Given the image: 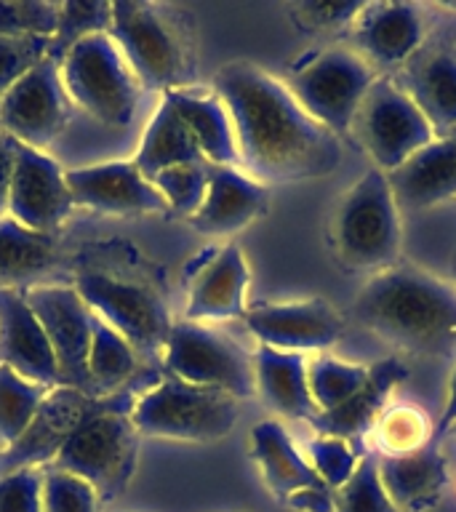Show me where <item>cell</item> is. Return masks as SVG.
<instances>
[{
	"instance_id": "cell-14",
	"label": "cell",
	"mask_w": 456,
	"mask_h": 512,
	"mask_svg": "<svg viewBox=\"0 0 456 512\" xmlns=\"http://www.w3.org/2000/svg\"><path fill=\"white\" fill-rule=\"evenodd\" d=\"M67 171L46 152L16 144L14 179L8 192V216L40 235H56L72 211Z\"/></svg>"
},
{
	"instance_id": "cell-31",
	"label": "cell",
	"mask_w": 456,
	"mask_h": 512,
	"mask_svg": "<svg viewBox=\"0 0 456 512\" xmlns=\"http://www.w3.org/2000/svg\"><path fill=\"white\" fill-rule=\"evenodd\" d=\"M139 355L123 336L94 315L91 326V350H88V374L96 398L118 392L136 371Z\"/></svg>"
},
{
	"instance_id": "cell-10",
	"label": "cell",
	"mask_w": 456,
	"mask_h": 512,
	"mask_svg": "<svg viewBox=\"0 0 456 512\" xmlns=\"http://www.w3.org/2000/svg\"><path fill=\"white\" fill-rule=\"evenodd\" d=\"M163 366L168 376L222 390L238 400L251 398L256 392L254 358L230 336L206 323L174 320L163 350Z\"/></svg>"
},
{
	"instance_id": "cell-30",
	"label": "cell",
	"mask_w": 456,
	"mask_h": 512,
	"mask_svg": "<svg viewBox=\"0 0 456 512\" xmlns=\"http://www.w3.org/2000/svg\"><path fill=\"white\" fill-rule=\"evenodd\" d=\"M54 259V235L27 230L11 216L0 219V288H14L22 278L46 272Z\"/></svg>"
},
{
	"instance_id": "cell-35",
	"label": "cell",
	"mask_w": 456,
	"mask_h": 512,
	"mask_svg": "<svg viewBox=\"0 0 456 512\" xmlns=\"http://www.w3.org/2000/svg\"><path fill=\"white\" fill-rule=\"evenodd\" d=\"M112 3H99V0H67L59 11V27L51 38V59L62 62L67 51L75 43H80L88 35L96 32H110Z\"/></svg>"
},
{
	"instance_id": "cell-28",
	"label": "cell",
	"mask_w": 456,
	"mask_h": 512,
	"mask_svg": "<svg viewBox=\"0 0 456 512\" xmlns=\"http://www.w3.org/2000/svg\"><path fill=\"white\" fill-rule=\"evenodd\" d=\"M251 456L275 499L286 504L288 496L312 486H326L307 459L296 451L286 427L275 419L259 422L251 430Z\"/></svg>"
},
{
	"instance_id": "cell-25",
	"label": "cell",
	"mask_w": 456,
	"mask_h": 512,
	"mask_svg": "<svg viewBox=\"0 0 456 512\" xmlns=\"http://www.w3.org/2000/svg\"><path fill=\"white\" fill-rule=\"evenodd\" d=\"M379 478L398 512H427L440 502L448 483V467L438 440L411 454L379 456Z\"/></svg>"
},
{
	"instance_id": "cell-39",
	"label": "cell",
	"mask_w": 456,
	"mask_h": 512,
	"mask_svg": "<svg viewBox=\"0 0 456 512\" xmlns=\"http://www.w3.org/2000/svg\"><path fill=\"white\" fill-rule=\"evenodd\" d=\"M99 496L72 472L43 467V512H99Z\"/></svg>"
},
{
	"instance_id": "cell-21",
	"label": "cell",
	"mask_w": 456,
	"mask_h": 512,
	"mask_svg": "<svg viewBox=\"0 0 456 512\" xmlns=\"http://www.w3.org/2000/svg\"><path fill=\"white\" fill-rule=\"evenodd\" d=\"M408 99L430 123L432 134L456 128V54L448 48H419L395 75Z\"/></svg>"
},
{
	"instance_id": "cell-26",
	"label": "cell",
	"mask_w": 456,
	"mask_h": 512,
	"mask_svg": "<svg viewBox=\"0 0 456 512\" xmlns=\"http://www.w3.org/2000/svg\"><path fill=\"white\" fill-rule=\"evenodd\" d=\"M256 392L272 411L286 419L310 422L320 414L307 384V360L302 352H280L259 344L254 352Z\"/></svg>"
},
{
	"instance_id": "cell-32",
	"label": "cell",
	"mask_w": 456,
	"mask_h": 512,
	"mask_svg": "<svg viewBox=\"0 0 456 512\" xmlns=\"http://www.w3.org/2000/svg\"><path fill=\"white\" fill-rule=\"evenodd\" d=\"M54 387L24 379L8 366H0V443L14 446L30 427L35 414Z\"/></svg>"
},
{
	"instance_id": "cell-1",
	"label": "cell",
	"mask_w": 456,
	"mask_h": 512,
	"mask_svg": "<svg viewBox=\"0 0 456 512\" xmlns=\"http://www.w3.org/2000/svg\"><path fill=\"white\" fill-rule=\"evenodd\" d=\"M214 94L230 112L240 171L267 184H288L334 174L342 142L320 126L286 83L254 62H230L216 72Z\"/></svg>"
},
{
	"instance_id": "cell-15",
	"label": "cell",
	"mask_w": 456,
	"mask_h": 512,
	"mask_svg": "<svg viewBox=\"0 0 456 512\" xmlns=\"http://www.w3.org/2000/svg\"><path fill=\"white\" fill-rule=\"evenodd\" d=\"M243 320L259 344L302 355L328 350L344 331V318L326 299L248 304Z\"/></svg>"
},
{
	"instance_id": "cell-49",
	"label": "cell",
	"mask_w": 456,
	"mask_h": 512,
	"mask_svg": "<svg viewBox=\"0 0 456 512\" xmlns=\"http://www.w3.org/2000/svg\"><path fill=\"white\" fill-rule=\"evenodd\" d=\"M448 136H456V128H454V131H451V134H448Z\"/></svg>"
},
{
	"instance_id": "cell-18",
	"label": "cell",
	"mask_w": 456,
	"mask_h": 512,
	"mask_svg": "<svg viewBox=\"0 0 456 512\" xmlns=\"http://www.w3.org/2000/svg\"><path fill=\"white\" fill-rule=\"evenodd\" d=\"M0 366L30 382L59 387L54 350L19 286L0 288Z\"/></svg>"
},
{
	"instance_id": "cell-3",
	"label": "cell",
	"mask_w": 456,
	"mask_h": 512,
	"mask_svg": "<svg viewBox=\"0 0 456 512\" xmlns=\"http://www.w3.org/2000/svg\"><path fill=\"white\" fill-rule=\"evenodd\" d=\"M110 38L150 91L190 88L195 80V19L184 8L144 0L112 3Z\"/></svg>"
},
{
	"instance_id": "cell-4",
	"label": "cell",
	"mask_w": 456,
	"mask_h": 512,
	"mask_svg": "<svg viewBox=\"0 0 456 512\" xmlns=\"http://www.w3.org/2000/svg\"><path fill=\"white\" fill-rule=\"evenodd\" d=\"M131 392L91 398L86 414L48 467L78 475L94 488L99 502H112L134 478L139 432L131 422Z\"/></svg>"
},
{
	"instance_id": "cell-6",
	"label": "cell",
	"mask_w": 456,
	"mask_h": 512,
	"mask_svg": "<svg viewBox=\"0 0 456 512\" xmlns=\"http://www.w3.org/2000/svg\"><path fill=\"white\" fill-rule=\"evenodd\" d=\"M131 422L136 432L147 438L214 443L230 435L238 422V398L187 384L176 376H163L142 398L134 400Z\"/></svg>"
},
{
	"instance_id": "cell-16",
	"label": "cell",
	"mask_w": 456,
	"mask_h": 512,
	"mask_svg": "<svg viewBox=\"0 0 456 512\" xmlns=\"http://www.w3.org/2000/svg\"><path fill=\"white\" fill-rule=\"evenodd\" d=\"M75 206L99 214H163L166 198L134 166V160H112L72 168L64 174Z\"/></svg>"
},
{
	"instance_id": "cell-23",
	"label": "cell",
	"mask_w": 456,
	"mask_h": 512,
	"mask_svg": "<svg viewBox=\"0 0 456 512\" xmlns=\"http://www.w3.org/2000/svg\"><path fill=\"white\" fill-rule=\"evenodd\" d=\"M248 280L251 275L240 246L230 243L219 248L192 278L184 320L208 323V320L243 318L248 307Z\"/></svg>"
},
{
	"instance_id": "cell-27",
	"label": "cell",
	"mask_w": 456,
	"mask_h": 512,
	"mask_svg": "<svg viewBox=\"0 0 456 512\" xmlns=\"http://www.w3.org/2000/svg\"><path fill=\"white\" fill-rule=\"evenodd\" d=\"M163 96L182 115V120L195 136V142H198L200 152H203V158L211 166L240 168L230 112H227L222 99L214 94V88L211 91L195 86L176 88V91H166Z\"/></svg>"
},
{
	"instance_id": "cell-38",
	"label": "cell",
	"mask_w": 456,
	"mask_h": 512,
	"mask_svg": "<svg viewBox=\"0 0 456 512\" xmlns=\"http://www.w3.org/2000/svg\"><path fill=\"white\" fill-rule=\"evenodd\" d=\"M62 3L48 0H0V35L54 38Z\"/></svg>"
},
{
	"instance_id": "cell-11",
	"label": "cell",
	"mask_w": 456,
	"mask_h": 512,
	"mask_svg": "<svg viewBox=\"0 0 456 512\" xmlns=\"http://www.w3.org/2000/svg\"><path fill=\"white\" fill-rule=\"evenodd\" d=\"M75 291L96 318L112 326L136 355H158L171 334V312L152 288L110 278L104 272H80Z\"/></svg>"
},
{
	"instance_id": "cell-48",
	"label": "cell",
	"mask_w": 456,
	"mask_h": 512,
	"mask_svg": "<svg viewBox=\"0 0 456 512\" xmlns=\"http://www.w3.org/2000/svg\"><path fill=\"white\" fill-rule=\"evenodd\" d=\"M448 432H454V435H456V424H454V427H451V430H448Z\"/></svg>"
},
{
	"instance_id": "cell-13",
	"label": "cell",
	"mask_w": 456,
	"mask_h": 512,
	"mask_svg": "<svg viewBox=\"0 0 456 512\" xmlns=\"http://www.w3.org/2000/svg\"><path fill=\"white\" fill-rule=\"evenodd\" d=\"M24 296L32 312L38 315L54 350L59 368V387L86 392L96 398L91 374H88V350H91V326L94 312L88 310L75 286H27Z\"/></svg>"
},
{
	"instance_id": "cell-22",
	"label": "cell",
	"mask_w": 456,
	"mask_h": 512,
	"mask_svg": "<svg viewBox=\"0 0 456 512\" xmlns=\"http://www.w3.org/2000/svg\"><path fill=\"white\" fill-rule=\"evenodd\" d=\"M267 206L270 195L262 182L251 179L240 168L214 166L206 198L190 216V224L206 235H235L264 216Z\"/></svg>"
},
{
	"instance_id": "cell-40",
	"label": "cell",
	"mask_w": 456,
	"mask_h": 512,
	"mask_svg": "<svg viewBox=\"0 0 456 512\" xmlns=\"http://www.w3.org/2000/svg\"><path fill=\"white\" fill-rule=\"evenodd\" d=\"M51 56V38L0 35V94H6L24 72Z\"/></svg>"
},
{
	"instance_id": "cell-24",
	"label": "cell",
	"mask_w": 456,
	"mask_h": 512,
	"mask_svg": "<svg viewBox=\"0 0 456 512\" xmlns=\"http://www.w3.org/2000/svg\"><path fill=\"white\" fill-rule=\"evenodd\" d=\"M395 203L427 208L456 198V136H438L387 174Z\"/></svg>"
},
{
	"instance_id": "cell-44",
	"label": "cell",
	"mask_w": 456,
	"mask_h": 512,
	"mask_svg": "<svg viewBox=\"0 0 456 512\" xmlns=\"http://www.w3.org/2000/svg\"><path fill=\"white\" fill-rule=\"evenodd\" d=\"M16 139L0 128V219L8 216V192H11V179H14L16 163Z\"/></svg>"
},
{
	"instance_id": "cell-2",
	"label": "cell",
	"mask_w": 456,
	"mask_h": 512,
	"mask_svg": "<svg viewBox=\"0 0 456 512\" xmlns=\"http://www.w3.org/2000/svg\"><path fill=\"white\" fill-rule=\"evenodd\" d=\"M350 318L411 355H456V286L416 264L398 262L371 275L352 302Z\"/></svg>"
},
{
	"instance_id": "cell-19",
	"label": "cell",
	"mask_w": 456,
	"mask_h": 512,
	"mask_svg": "<svg viewBox=\"0 0 456 512\" xmlns=\"http://www.w3.org/2000/svg\"><path fill=\"white\" fill-rule=\"evenodd\" d=\"M88 403L91 398L86 392L72 390V387H54L22 438L16 440L14 446L0 451V475L22 470V467H48L62 451L64 443L70 440L86 414Z\"/></svg>"
},
{
	"instance_id": "cell-47",
	"label": "cell",
	"mask_w": 456,
	"mask_h": 512,
	"mask_svg": "<svg viewBox=\"0 0 456 512\" xmlns=\"http://www.w3.org/2000/svg\"><path fill=\"white\" fill-rule=\"evenodd\" d=\"M451 275H454V286H456V248H454V254H451Z\"/></svg>"
},
{
	"instance_id": "cell-46",
	"label": "cell",
	"mask_w": 456,
	"mask_h": 512,
	"mask_svg": "<svg viewBox=\"0 0 456 512\" xmlns=\"http://www.w3.org/2000/svg\"><path fill=\"white\" fill-rule=\"evenodd\" d=\"M456 424V368L451 374V382H448V400H446V411L440 416L438 427L432 430V440H440L443 435H448V430Z\"/></svg>"
},
{
	"instance_id": "cell-45",
	"label": "cell",
	"mask_w": 456,
	"mask_h": 512,
	"mask_svg": "<svg viewBox=\"0 0 456 512\" xmlns=\"http://www.w3.org/2000/svg\"><path fill=\"white\" fill-rule=\"evenodd\" d=\"M286 507L299 512H334V491L328 486H312L288 496Z\"/></svg>"
},
{
	"instance_id": "cell-42",
	"label": "cell",
	"mask_w": 456,
	"mask_h": 512,
	"mask_svg": "<svg viewBox=\"0 0 456 512\" xmlns=\"http://www.w3.org/2000/svg\"><path fill=\"white\" fill-rule=\"evenodd\" d=\"M0 512H43V467L0 475Z\"/></svg>"
},
{
	"instance_id": "cell-36",
	"label": "cell",
	"mask_w": 456,
	"mask_h": 512,
	"mask_svg": "<svg viewBox=\"0 0 456 512\" xmlns=\"http://www.w3.org/2000/svg\"><path fill=\"white\" fill-rule=\"evenodd\" d=\"M334 512H398L379 478V456H360L352 478L334 491Z\"/></svg>"
},
{
	"instance_id": "cell-37",
	"label": "cell",
	"mask_w": 456,
	"mask_h": 512,
	"mask_svg": "<svg viewBox=\"0 0 456 512\" xmlns=\"http://www.w3.org/2000/svg\"><path fill=\"white\" fill-rule=\"evenodd\" d=\"M211 163H187V166H176L160 171L152 184L166 198L168 211L190 219L200 208L206 198L208 182H211Z\"/></svg>"
},
{
	"instance_id": "cell-17",
	"label": "cell",
	"mask_w": 456,
	"mask_h": 512,
	"mask_svg": "<svg viewBox=\"0 0 456 512\" xmlns=\"http://www.w3.org/2000/svg\"><path fill=\"white\" fill-rule=\"evenodd\" d=\"M355 54L366 59L374 72L395 75L422 48L424 19L414 3H363L352 22Z\"/></svg>"
},
{
	"instance_id": "cell-29",
	"label": "cell",
	"mask_w": 456,
	"mask_h": 512,
	"mask_svg": "<svg viewBox=\"0 0 456 512\" xmlns=\"http://www.w3.org/2000/svg\"><path fill=\"white\" fill-rule=\"evenodd\" d=\"M187 163H208V160L203 158L195 136L182 120V115L176 112L174 104L168 102L166 96H160L158 110L144 128L134 166L152 182L160 171L187 166Z\"/></svg>"
},
{
	"instance_id": "cell-8",
	"label": "cell",
	"mask_w": 456,
	"mask_h": 512,
	"mask_svg": "<svg viewBox=\"0 0 456 512\" xmlns=\"http://www.w3.org/2000/svg\"><path fill=\"white\" fill-rule=\"evenodd\" d=\"M379 72L355 54L352 48H323L288 72L286 88L294 99L326 126L331 134H350V123L358 112L368 86Z\"/></svg>"
},
{
	"instance_id": "cell-5",
	"label": "cell",
	"mask_w": 456,
	"mask_h": 512,
	"mask_svg": "<svg viewBox=\"0 0 456 512\" xmlns=\"http://www.w3.org/2000/svg\"><path fill=\"white\" fill-rule=\"evenodd\" d=\"M328 240L344 270L376 275L398 264L403 227L384 171L368 168L344 192L328 224Z\"/></svg>"
},
{
	"instance_id": "cell-20",
	"label": "cell",
	"mask_w": 456,
	"mask_h": 512,
	"mask_svg": "<svg viewBox=\"0 0 456 512\" xmlns=\"http://www.w3.org/2000/svg\"><path fill=\"white\" fill-rule=\"evenodd\" d=\"M408 376L406 363L400 358H384L374 366H368V379L352 398H347L342 406L331 408V411H320L312 419V427L318 435L326 438H339L355 451V454H366V435L374 430L379 416L384 414V403L390 398V392L398 387Z\"/></svg>"
},
{
	"instance_id": "cell-34",
	"label": "cell",
	"mask_w": 456,
	"mask_h": 512,
	"mask_svg": "<svg viewBox=\"0 0 456 512\" xmlns=\"http://www.w3.org/2000/svg\"><path fill=\"white\" fill-rule=\"evenodd\" d=\"M376 443L382 456H400L419 451L432 440V424L422 408L395 406L379 416L374 424Z\"/></svg>"
},
{
	"instance_id": "cell-33",
	"label": "cell",
	"mask_w": 456,
	"mask_h": 512,
	"mask_svg": "<svg viewBox=\"0 0 456 512\" xmlns=\"http://www.w3.org/2000/svg\"><path fill=\"white\" fill-rule=\"evenodd\" d=\"M366 379L368 366H352L328 355H320L307 363V384H310V395L318 411L342 406L344 400L352 398L366 384Z\"/></svg>"
},
{
	"instance_id": "cell-9",
	"label": "cell",
	"mask_w": 456,
	"mask_h": 512,
	"mask_svg": "<svg viewBox=\"0 0 456 512\" xmlns=\"http://www.w3.org/2000/svg\"><path fill=\"white\" fill-rule=\"evenodd\" d=\"M350 134L384 174L403 166L416 150L435 139L427 118L392 75H379L368 86L350 123Z\"/></svg>"
},
{
	"instance_id": "cell-7",
	"label": "cell",
	"mask_w": 456,
	"mask_h": 512,
	"mask_svg": "<svg viewBox=\"0 0 456 512\" xmlns=\"http://www.w3.org/2000/svg\"><path fill=\"white\" fill-rule=\"evenodd\" d=\"M59 67L75 107L94 115L104 126L120 128L134 120L142 86L136 83L110 32H96L75 43Z\"/></svg>"
},
{
	"instance_id": "cell-12",
	"label": "cell",
	"mask_w": 456,
	"mask_h": 512,
	"mask_svg": "<svg viewBox=\"0 0 456 512\" xmlns=\"http://www.w3.org/2000/svg\"><path fill=\"white\" fill-rule=\"evenodd\" d=\"M72 110L75 104L62 83V67L48 56L0 94V128L19 144L46 152L67 128Z\"/></svg>"
},
{
	"instance_id": "cell-43",
	"label": "cell",
	"mask_w": 456,
	"mask_h": 512,
	"mask_svg": "<svg viewBox=\"0 0 456 512\" xmlns=\"http://www.w3.org/2000/svg\"><path fill=\"white\" fill-rule=\"evenodd\" d=\"M363 3H331V0H312L291 6V16L302 30L310 32H339L352 27L355 16L360 14Z\"/></svg>"
},
{
	"instance_id": "cell-41",
	"label": "cell",
	"mask_w": 456,
	"mask_h": 512,
	"mask_svg": "<svg viewBox=\"0 0 456 512\" xmlns=\"http://www.w3.org/2000/svg\"><path fill=\"white\" fill-rule=\"evenodd\" d=\"M307 451H310L312 459L310 464L331 491L342 488L352 478V472H355L360 462V454H355L344 440L326 438V435L310 440Z\"/></svg>"
}]
</instances>
